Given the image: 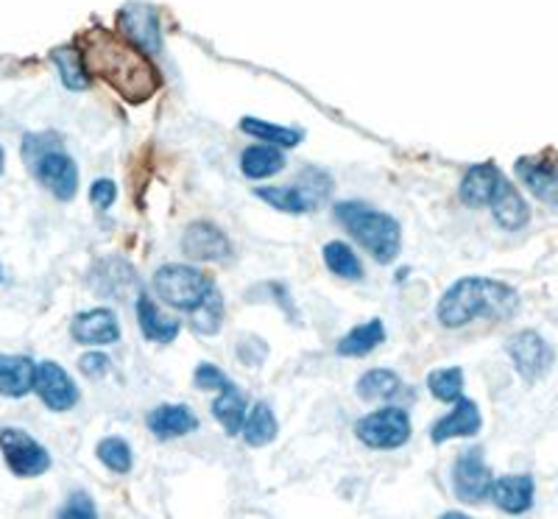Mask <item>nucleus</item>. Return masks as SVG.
I'll return each instance as SVG.
<instances>
[{"mask_svg": "<svg viewBox=\"0 0 558 519\" xmlns=\"http://www.w3.org/2000/svg\"><path fill=\"white\" fill-rule=\"evenodd\" d=\"M3 162H7V152L0 148V173H3Z\"/></svg>", "mask_w": 558, "mask_h": 519, "instance_id": "ea45409f", "label": "nucleus"}, {"mask_svg": "<svg viewBox=\"0 0 558 519\" xmlns=\"http://www.w3.org/2000/svg\"><path fill=\"white\" fill-rule=\"evenodd\" d=\"M286 168V157L279 146H248L241 154V171L246 179H268Z\"/></svg>", "mask_w": 558, "mask_h": 519, "instance_id": "a878e982", "label": "nucleus"}, {"mask_svg": "<svg viewBox=\"0 0 558 519\" xmlns=\"http://www.w3.org/2000/svg\"><path fill=\"white\" fill-rule=\"evenodd\" d=\"M114 198H118V184L112 179H98L89 188V202L96 204L98 209H109L114 204Z\"/></svg>", "mask_w": 558, "mask_h": 519, "instance_id": "58836bf2", "label": "nucleus"}, {"mask_svg": "<svg viewBox=\"0 0 558 519\" xmlns=\"http://www.w3.org/2000/svg\"><path fill=\"white\" fill-rule=\"evenodd\" d=\"M336 218L377 263H393L402 252V227L388 213L368 207L363 202L336 204Z\"/></svg>", "mask_w": 558, "mask_h": 519, "instance_id": "7ed1b4c3", "label": "nucleus"}, {"mask_svg": "<svg viewBox=\"0 0 558 519\" xmlns=\"http://www.w3.org/2000/svg\"><path fill=\"white\" fill-rule=\"evenodd\" d=\"M82 53L89 73L107 82L129 104H146L162 87L159 70L154 68L148 53L134 48L121 34L93 28L84 34Z\"/></svg>", "mask_w": 558, "mask_h": 519, "instance_id": "f257e3e1", "label": "nucleus"}, {"mask_svg": "<svg viewBox=\"0 0 558 519\" xmlns=\"http://www.w3.org/2000/svg\"><path fill=\"white\" fill-rule=\"evenodd\" d=\"M154 288H157L162 302H168L177 311L191 313L216 286L198 268L184 266V263H168V266L157 268V274H154Z\"/></svg>", "mask_w": 558, "mask_h": 519, "instance_id": "39448f33", "label": "nucleus"}, {"mask_svg": "<svg viewBox=\"0 0 558 519\" xmlns=\"http://www.w3.org/2000/svg\"><path fill=\"white\" fill-rule=\"evenodd\" d=\"M517 177L539 202L558 209V159L553 157H520Z\"/></svg>", "mask_w": 558, "mask_h": 519, "instance_id": "2eb2a0df", "label": "nucleus"}, {"mask_svg": "<svg viewBox=\"0 0 558 519\" xmlns=\"http://www.w3.org/2000/svg\"><path fill=\"white\" fill-rule=\"evenodd\" d=\"M483 417L481 408H477L475 399H463L458 397L452 402V411L447 417L438 419L430 427L433 444H447L452 438H472L477 431H481Z\"/></svg>", "mask_w": 558, "mask_h": 519, "instance_id": "f3484780", "label": "nucleus"}, {"mask_svg": "<svg viewBox=\"0 0 558 519\" xmlns=\"http://www.w3.org/2000/svg\"><path fill=\"white\" fill-rule=\"evenodd\" d=\"M96 456H98V461L109 469V472H114V475H129L134 467L132 447H129V444L118 436L101 438L96 447Z\"/></svg>", "mask_w": 558, "mask_h": 519, "instance_id": "473e14b6", "label": "nucleus"}, {"mask_svg": "<svg viewBox=\"0 0 558 519\" xmlns=\"http://www.w3.org/2000/svg\"><path fill=\"white\" fill-rule=\"evenodd\" d=\"M93 288H96L101 297H109V299H126V297L137 299L140 293H143L134 268L121 257L98 260L96 268H93Z\"/></svg>", "mask_w": 558, "mask_h": 519, "instance_id": "4468645a", "label": "nucleus"}, {"mask_svg": "<svg viewBox=\"0 0 558 519\" xmlns=\"http://www.w3.org/2000/svg\"><path fill=\"white\" fill-rule=\"evenodd\" d=\"M492 469H488L486 458H483L481 447L458 452L456 463H452V488L461 503H483L492 494Z\"/></svg>", "mask_w": 558, "mask_h": 519, "instance_id": "1a4fd4ad", "label": "nucleus"}, {"mask_svg": "<svg viewBox=\"0 0 558 519\" xmlns=\"http://www.w3.org/2000/svg\"><path fill=\"white\" fill-rule=\"evenodd\" d=\"M182 252L191 260L223 263V260L232 257V243L216 224L193 221L182 234Z\"/></svg>", "mask_w": 558, "mask_h": 519, "instance_id": "ddd939ff", "label": "nucleus"}, {"mask_svg": "<svg viewBox=\"0 0 558 519\" xmlns=\"http://www.w3.org/2000/svg\"><path fill=\"white\" fill-rule=\"evenodd\" d=\"M324 266L330 268L336 277L341 279H361L363 277V266L361 260H357L355 249L349 246L343 241H330L324 246Z\"/></svg>", "mask_w": 558, "mask_h": 519, "instance_id": "2f4dec72", "label": "nucleus"}, {"mask_svg": "<svg viewBox=\"0 0 558 519\" xmlns=\"http://www.w3.org/2000/svg\"><path fill=\"white\" fill-rule=\"evenodd\" d=\"M246 413V399L241 397V391L235 386L218 394L216 402H213V417H216V422L221 424L227 436H238L243 431Z\"/></svg>", "mask_w": 558, "mask_h": 519, "instance_id": "cd10ccee", "label": "nucleus"}, {"mask_svg": "<svg viewBox=\"0 0 558 519\" xmlns=\"http://www.w3.org/2000/svg\"><path fill=\"white\" fill-rule=\"evenodd\" d=\"M37 363L26 355H0V394L9 399L26 397L34 391Z\"/></svg>", "mask_w": 558, "mask_h": 519, "instance_id": "aec40b11", "label": "nucleus"}, {"mask_svg": "<svg viewBox=\"0 0 558 519\" xmlns=\"http://www.w3.org/2000/svg\"><path fill=\"white\" fill-rule=\"evenodd\" d=\"M386 341V324L380 318H368V322L357 324L338 341V355L343 358H363L368 352H375L380 343Z\"/></svg>", "mask_w": 558, "mask_h": 519, "instance_id": "5701e85b", "label": "nucleus"}, {"mask_svg": "<svg viewBox=\"0 0 558 519\" xmlns=\"http://www.w3.org/2000/svg\"><path fill=\"white\" fill-rule=\"evenodd\" d=\"M492 207V216H495V221L500 224L506 232H520V229L527 227V221H531V207H527V202L522 198V193L517 191L514 184L502 182V188L497 191L495 202L488 204Z\"/></svg>", "mask_w": 558, "mask_h": 519, "instance_id": "412c9836", "label": "nucleus"}, {"mask_svg": "<svg viewBox=\"0 0 558 519\" xmlns=\"http://www.w3.org/2000/svg\"><path fill=\"white\" fill-rule=\"evenodd\" d=\"M137 322L140 329H143V336L154 343L177 341L179 329H182L179 318L166 316V313L154 304V299H148L146 293H140L137 297Z\"/></svg>", "mask_w": 558, "mask_h": 519, "instance_id": "4be33fe9", "label": "nucleus"}, {"mask_svg": "<svg viewBox=\"0 0 558 519\" xmlns=\"http://www.w3.org/2000/svg\"><path fill=\"white\" fill-rule=\"evenodd\" d=\"M23 159L28 171L37 177L45 191H51L59 202H73L78 193V168L62 148L59 134H26L23 140Z\"/></svg>", "mask_w": 558, "mask_h": 519, "instance_id": "20e7f679", "label": "nucleus"}, {"mask_svg": "<svg viewBox=\"0 0 558 519\" xmlns=\"http://www.w3.org/2000/svg\"><path fill=\"white\" fill-rule=\"evenodd\" d=\"M506 352L517 372H520V377H525L527 383L545 377L553 366L550 343L539 333H533V329H522V333L508 338Z\"/></svg>", "mask_w": 558, "mask_h": 519, "instance_id": "9d476101", "label": "nucleus"}, {"mask_svg": "<svg viewBox=\"0 0 558 519\" xmlns=\"http://www.w3.org/2000/svg\"><path fill=\"white\" fill-rule=\"evenodd\" d=\"M78 372L87 377V381H101L112 372V361L104 352H87V355L78 358Z\"/></svg>", "mask_w": 558, "mask_h": 519, "instance_id": "e433bc0d", "label": "nucleus"}, {"mask_svg": "<svg viewBox=\"0 0 558 519\" xmlns=\"http://www.w3.org/2000/svg\"><path fill=\"white\" fill-rule=\"evenodd\" d=\"M70 336L82 347H109L121 341V324L109 307H93L70 322Z\"/></svg>", "mask_w": 558, "mask_h": 519, "instance_id": "f8f14e48", "label": "nucleus"}, {"mask_svg": "<svg viewBox=\"0 0 558 519\" xmlns=\"http://www.w3.org/2000/svg\"><path fill=\"white\" fill-rule=\"evenodd\" d=\"M502 182H506V177H502V171L497 168V165L492 162L472 165L470 171L463 173L461 184H458V198L472 209L488 207V204L495 202Z\"/></svg>", "mask_w": 558, "mask_h": 519, "instance_id": "dca6fc26", "label": "nucleus"}, {"mask_svg": "<svg viewBox=\"0 0 558 519\" xmlns=\"http://www.w3.org/2000/svg\"><path fill=\"white\" fill-rule=\"evenodd\" d=\"M0 452L17 478H39L51 469V452L20 427H0Z\"/></svg>", "mask_w": 558, "mask_h": 519, "instance_id": "0eeeda50", "label": "nucleus"}, {"mask_svg": "<svg viewBox=\"0 0 558 519\" xmlns=\"http://www.w3.org/2000/svg\"><path fill=\"white\" fill-rule=\"evenodd\" d=\"M411 417L400 406L380 408V411L366 413L355 422L357 442H363L372 450H400L402 444H408V438H411Z\"/></svg>", "mask_w": 558, "mask_h": 519, "instance_id": "423d86ee", "label": "nucleus"}, {"mask_svg": "<svg viewBox=\"0 0 558 519\" xmlns=\"http://www.w3.org/2000/svg\"><path fill=\"white\" fill-rule=\"evenodd\" d=\"M53 64H57L59 76H62V84L73 93H82L93 84V73H89L87 62H84V53L76 51V48H57L51 53Z\"/></svg>", "mask_w": 558, "mask_h": 519, "instance_id": "bb28decb", "label": "nucleus"}, {"mask_svg": "<svg viewBox=\"0 0 558 519\" xmlns=\"http://www.w3.org/2000/svg\"><path fill=\"white\" fill-rule=\"evenodd\" d=\"M427 388L438 402H456L463 394V372L458 366L436 369L427 374Z\"/></svg>", "mask_w": 558, "mask_h": 519, "instance_id": "72a5a7b5", "label": "nucleus"}, {"mask_svg": "<svg viewBox=\"0 0 558 519\" xmlns=\"http://www.w3.org/2000/svg\"><path fill=\"white\" fill-rule=\"evenodd\" d=\"M254 196L260 198V202H266L268 207L279 209V213H288V216H305L313 207L311 196H307L302 188H291V184H279V188L268 184V188H257Z\"/></svg>", "mask_w": 558, "mask_h": 519, "instance_id": "393cba45", "label": "nucleus"}, {"mask_svg": "<svg viewBox=\"0 0 558 519\" xmlns=\"http://www.w3.org/2000/svg\"><path fill=\"white\" fill-rule=\"evenodd\" d=\"M34 391L43 399L45 408L64 413L78 402V388L68 372L59 363L43 361L37 363V381H34Z\"/></svg>", "mask_w": 558, "mask_h": 519, "instance_id": "9b49d317", "label": "nucleus"}, {"mask_svg": "<svg viewBox=\"0 0 558 519\" xmlns=\"http://www.w3.org/2000/svg\"><path fill=\"white\" fill-rule=\"evenodd\" d=\"M536 483L531 475H502L492 483V500L506 514H525L533 506Z\"/></svg>", "mask_w": 558, "mask_h": 519, "instance_id": "a211bd4d", "label": "nucleus"}, {"mask_svg": "<svg viewBox=\"0 0 558 519\" xmlns=\"http://www.w3.org/2000/svg\"><path fill=\"white\" fill-rule=\"evenodd\" d=\"M277 417H274L271 406L268 402H254L252 411L246 413V422H243V438H246L248 447H266L277 438Z\"/></svg>", "mask_w": 558, "mask_h": 519, "instance_id": "c85d7f7f", "label": "nucleus"}, {"mask_svg": "<svg viewBox=\"0 0 558 519\" xmlns=\"http://www.w3.org/2000/svg\"><path fill=\"white\" fill-rule=\"evenodd\" d=\"M0 279H3V266H0Z\"/></svg>", "mask_w": 558, "mask_h": 519, "instance_id": "a19ab883", "label": "nucleus"}, {"mask_svg": "<svg viewBox=\"0 0 558 519\" xmlns=\"http://www.w3.org/2000/svg\"><path fill=\"white\" fill-rule=\"evenodd\" d=\"M241 132L254 140H260V143H271V146L279 148H296L299 143H302V137H305L299 129L277 126V123L260 121V118H243Z\"/></svg>", "mask_w": 558, "mask_h": 519, "instance_id": "c756f323", "label": "nucleus"}, {"mask_svg": "<svg viewBox=\"0 0 558 519\" xmlns=\"http://www.w3.org/2000/svg\"><path fill=\"white\" fill-rule=\"evenodd\" d=\"M59 517H64V519H93V517H98V508H96V503H93V497H89L87 492H73L68 497V503H64L62 511H59Z\"/></svg>", "mask_w": 558, "mask_h": 519, "instance_id": "c9c22d12", "label": "nucleus"}, {"mask_svg": "<svg viewBox=\"0 0 558 519\" xmlns=\"http://www.w3.org/2000/svg\"><path fill=\"white\" fill-rule=\"evenodd\" d=\"M198 427L196 413L187 406H177V402H168V406H159L148 413V431L154 433L162 442H171V438L187 436Z\"/></svg>", "mask_w": 558, "mask_h": 519, "instance_id": "6ab92c4d", "label": "nucleus"}, {"mask_svg": "<svg viewBox=\"0 0 558 519\" xmlns=\"http://www.w3.org/2000/svg\"><path fill=\"white\" fill-rule=\"evenodd\" d=\"M402 388L405 386H402L397 372H391V369H372V372L357 377L355 391L366 402H391V399L402 397Z\"/></svg>", "mask_w": 558, "mask_h": 519, "instance_id": "b1692460", "label": "nucleus"}, {"mask_svg": "<svg viewBox=\"0 0 558 519\" xmlns=\"http://www.w3.org/2000/svg\"><path fill=\"white\" fill-rule=\"evenodd\" d=\"M118 34L140 48L148 57H157L162 51V26H159L157 9L148 3H126L118 12Z\"/></svg>", "mask_w": 558, "mask_h": 519, "instance_id": "6e6552de", "label": "nucleus"}, {"mask_svg": "<svg viewBox=\"0 0 558 519\" xmlns=\"http://www.w3.org/2000/svg\"><path fill=\"white\" fill-rule=\"evenodd\" d=\"M520 311V293L488 277H461L438 299L436 318L441 327L461 329L475 318H511Z\"/></svg>", "mask_w": 558, "mask_h": 519, "instance_id": "f03ea898", "label": "nucleus"}, {"mask_svg": "<svg viewBox=\"0 0 558 519\" xmlns=\"http://www.w3.org/2000/svg\"><path fill=\"white\" fill-rule=\"evenodd\" d=\"M193 386H196L198 391H227V388H232L235 383L229 381L216 363H198L196 374H193Z\"/></svg>", "mask_w": 558, "mask_h": 519, "instance_id": "f704fd0d", "label": "nucleus"}, {"mask_svg": "<svg viewBox=\"0 0 558 519\" xmlns=\"http://www.w3.org/2000/svg\"><path fill=\"white\" fill-rule=\"evenodd\" d=\"M302 179H305V182H311V188H302V191L311 196L313 204L324 202V198L332 193V179L327 177L324 171H318V168H307V171L302 173Z\"/></svg>", "mask_w": 558, "mask_h": 519, "instance_id": "4c0bfd02", "label": "nucleus"}, {"mask_svg": "<svg viewBox=\"0 0 558 519\" xmlns=\"http://www.w3.org/2000/svg\"><path fill=\"white\" fill-rule=\"evenodd\" d=\"M191 329L196 336H218L223 327V299L221 293L213 288L202 302L191 311Z\"/></svg>", "mask_w": 558, "mask_h": 519, "instance_id": "7c9ffc66", "label": "nucleus"}]
</instances>
